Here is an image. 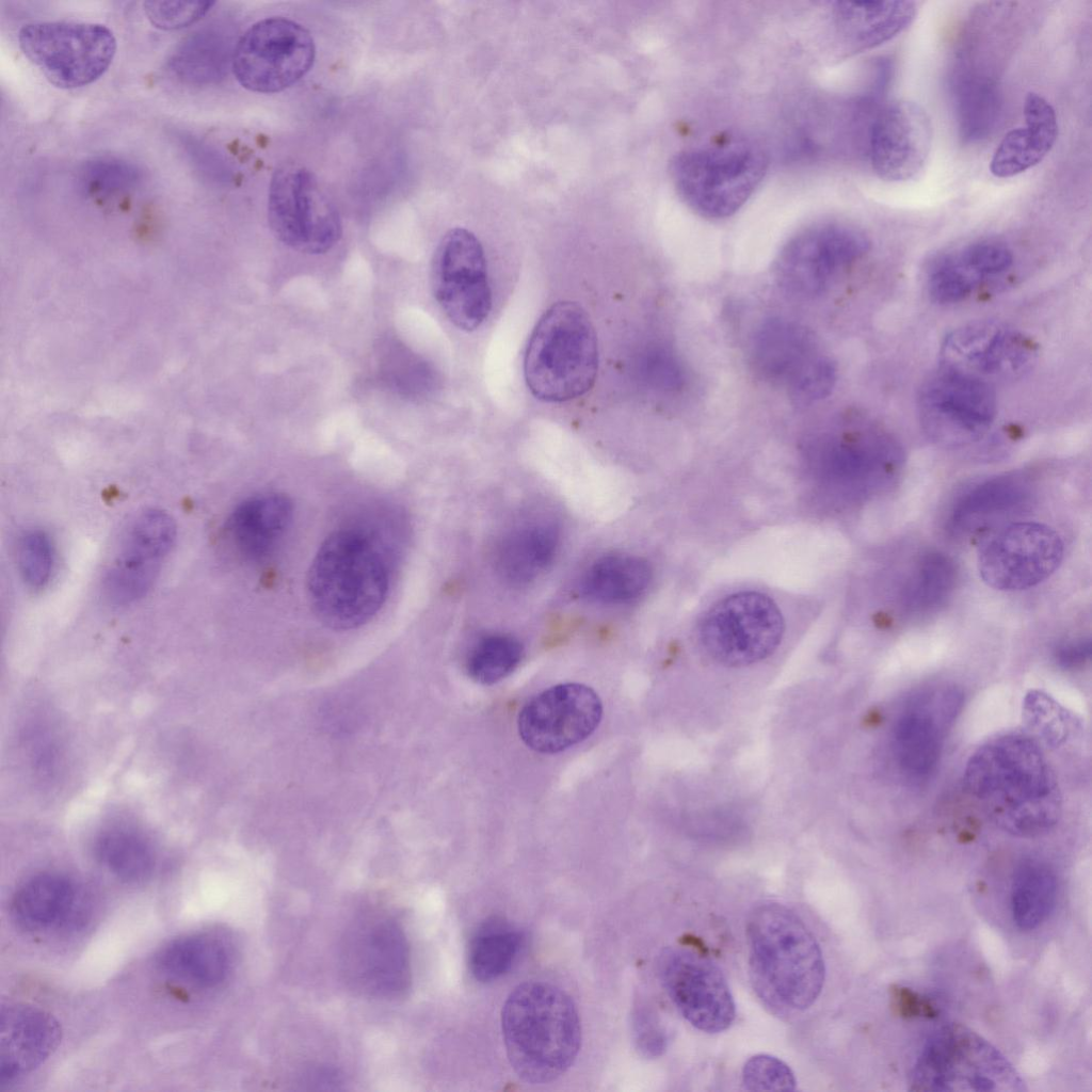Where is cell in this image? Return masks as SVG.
Segmentation results:
<instances>
[{"label":"cell","mask_w":1092,"mask_h":1092,"mask_svg":"<svg viewBox=\"0 0 1092 1092\" xmlns=\"http://www.w3.org/2000/svg\"><path fill=\"white\" fill-rule=\"evenodd\" d=\"M963 781L989 818L1014 836L1045 834L1061 815L1055 774L1028 736L1008 734L984 743L968 759Z\"/></svg>","instance_id":"obj_1"},{"label":"cell","mask_w":1092,"mask_h":1092,"mask_svg":"<svg viewBox=\"0 0 1092 1092\" xmlns=\"http://www.w3.org/2000/svg\"><path fill=\"white\" fill-rule=\"evenodd\" d=\"M749 970L754 991L776 1014L808 1009L819 997L825 966L820 946L787 906L764 902L746 921Z\"/></svg>","instance_id":"obj_2"},{"label":"cell","mask_w":1092,"mask_h":1092,"mask_svg":"<svg viewBox=\"0 0 1092 1092\" xmlns=\"http://www.w3.org/2000/svg\"><path fill=\"white\" fill-rule=\"evenodd\" d=\"M501 1025L509 1061L519 1078L530 1083L560 1077L580 1048V1021L573 1000L546 982L528 981L515 987L504 1002Z\"/></svg>","instance_id":"obj_3"},{"label":"cell","mask_w":1092,"mask_h":1092,"mask_svg":"<svg viewBox=\"0 0 1092 1092\" xmlns=\"http://www.w3.org/2000/svg\"><path fill=\"white\" fill-rule=\"evenodd\" d=\"M389 589L386 560L372 537L358 529L333 532L318 549L307 575V595L317 617L337 630L367 623Z\"/></svg>","instance_id":"obj_4"},{"label":"cell","mask_w":1092,"mask_h":1092,"mask_svg":"<svg viewBox=\"0 0 1092 1092\" xmlns=\"http://www.w3.org/2000/svg\"><path fill=\"white\" fill-rule=\"evenodd\" d=\"M598 370L597 337L587 310L576 302L551 305L536 322L525 353L524 375L531 394L565 402L587 394Z\"/></svg>","instance_id":"obj_5"},{"label":"cell","mask_w":1092,"mask_h":1092,"mask_svg":"<svg viewBox=\"0 0 1092 1092\" xmlns=\"http://www.w3.org/2000/svg\"><path fill=\"white\" fill-rule=\"evenodd\" d=\"M769 160L750 143L692 147L670 162V177L679 198L696 214L722 220L735 214L765 178Z\"/></svg>","instance_id":"obj_6"},{"label":"cell","mask_w":1092,"mask_h":1092,"mask_svg":"<svg viewBox=\"0 0 1092 1092\" xmlns=\"http://www.w3.org/2000/svg\"><path fill=\"white\" fill-rule=\"evenodd\" d=\"M911 1091L1023 1092L1014 1065L987 1040L962 1024L949 1023L925 1042L909 1076Z\"/></svg>","instance_id":"obj_7"},{"label":"cell","mask_w":1092,"mask_h":1092,"mask_svg":"<svg viewBox=\"0 0 1092 1092\" xmlns=\"http://www.w3.org/2000/svg\"><path fill=\"white\" fill-rule=\"evenodd\" d=\"M750 362L757 375L783 387L802 405L829 396L836 382L835 364L815 334L788 319L772 318L757 327L750 343Z\"/></svg>","instance_id":"obj_8"},{"label":"cell","mask_w":1092,"mask_h":1092,"mask_svg":"<svg viewBox=\"0 0 1092 1092\" xmlns=\"http://www.w3.org/2000/svg\"><path fill=\"white\" fill-rule=\"evenodd\" d=\"M268 223L278 241L308 255L327 253L342 235L335 204L315 174L298 163H285L273 173Z\"/></svg>","instance_id":"obj_9"},{"label":"cell","mask_w":1092,"mask_h":1092,"mask_svg":"<svg viewBox=\"0 0 1092 1092\" xmlns=\"http://www.w3.org/2000/svg\"><path fill=\"white\" fill-rule=\"evenodd\" d=\"M23 54L60 89H76L100 78L116 52V39L103 25L41 21L18 33Z\"/></svg>","instance_id":"obj_10"},{"label":"cell","mask_w":1092,"mask_h":1092,"mask_svg":"<svg viewBox=\"0 0 1092 1092\" xmlns=\"http://www.w3.org/2000/svg\"><path fill=\"white\" fill-rule=\"evenodd\" d=\"M315 42L307 29L288 18L257 21L238 39L231 69L246 90L261 94L282 92L312 67Z\"/></svg>","instance_id":"obj_11"},{"label":"cell","mask_w":1092,"mask_h":1092,"mask_svg":"<svg viewBox=\"0 0 1092 1092\" xmlns=\"http://www.w3.org/2000/svg\"><path fill=\"white\" fill-rule=\"evenodd\" d=\"M783 632L782 613L771 598L757 592H740L707 611L700 626V640L714 661L739 668L772 654Z\"/></svg>","instance_id":"obj_12"},{"label":"cell","mask_w":1092,"mask_h":1092,"mask_svg":"<svg viewBox=\"0 0 1092 1092\" xmlns=\"http://www.w3.org/2000/svg\"><path fill=\"white\" fill-rule=\"evenodd\" d=\"M869 248V238L855 226L839 222L816 224L799 231L783 246L775 260L774 275L791 294L815 296Z\"/></svg>","instance_id":"obj_13"},{"label":"cell","mask_w":1092,"mask_h":1092,"mask_svg":"<svg viewBox=\"0 0 1092 1092\" xmlns=\"http://www.w3.org/2000/svg\"><path fill=\"white\" fill-rule=\"evenodd\" d=\"M433 295L460 330L471 332L488 317L492 291L483 247L465 228L447 231L436 246L431 264Z\"/></svg>","instance_id":"obj_14"},{"label":"cell","mask_w":1092,"mask_h":1092,"mask_svg":"<svg viewBox=\"0 0 1092 1092\" xmlns=\"http://www.w3.org/2000/svg\"><path fill=\"white\" fill-rule=\"evenodd\" d=\"M1063 543L1050 527L1034 523H1012L996 531L981 545L978 571L989 587L1019 591L1037 585L1059 567Z\"/></svg>","instance_id":"obj_15"},{"label":"cell","mask_w":1092,"mask_h":1092,"mask_svg":"<svg viewBox=\"0 0 1092 1092\" xmlns=\"http://www.w3.org/2000/svg\"><path fill=\"white\" fill-rule=\"evenodd\" d=\"M341 958L346 979L363 994L389 998L410 986L408 944L391 917L373 915L358 920L344 938Z\"/></svg>","instance_id":"obj_16"},{"label":"cell","mask_w":1092,"mask_h":1092,"mask_svg":"<svg viewBox=\"0 0 1092 1092\" xmlns=\"http://www.w3.org/2000/svg\"><path fill=\"white\" fill-rule=\"evenodd\" d=\"M919 406L929 434L947 445L979 438L997 412L996 395L989 382L947 367L924 383Z\"/></svg>","instance_id":"obj_17"},{"label":"cell","mask_w":1092,"mask_h":1092,"mask_svg":"<svg viewBox=\"0 0 1092 1092\" xmlns=\"http://www.w3.org/2000/svg\"><path fill=\"white\" fill-rule=\"evenodd\" d=\"M658 970L676 1009L693 1027L708 1033L727 1029L736 1008L727 981L706 956L680 946L665 949Z\"/></svg>","instance_id":"obj_18"},{"label":"cell","mask_w":1092,"mask_h":1092,"mask_svg":"<svg viewBox=\"0 0 1092 1092\" xmlns=\"http://www.w3.org/2000/svg\"><path fill=\"white\" fill-rule=\"evenodd\" d=\"M601 716V701L592 688L561 684L531 698L518 714L517 727L531 750L553 754L587 739Z\"/></svg>","instance_id":"obj_19"},{"label":"cell","mask_w":1092,"mask_h":1092,"mask_svg":"<svg viewBox=\"0 0 1092 1092\" xmlns=\"http://www.w3.org/2000/svg\"><path fill=\"white\" fill-rule=\"evenodd\" d=\"M941 354L943 367L986 381L1024 373L1034 362L1037 349L1029 337L1013 327L975 321L949 332Z\"/></svg>","instance_id":"obj_20"},{"label":"cell","mask_w":1092,"mask_h":1092,"mask_svg":"<svg viewBox=\"0 0 1092 1092\" xmlns=\"http://www.w3.org/2000/svg\"><path fill=\"white\" fill-rule=\"evenodd\" d=\"M175 539L176 524L168 513L148 509L136 515L107 572V598L117 606L142 598L156 580Z\"/></svg>","instance_id":"obj_21"},{"label":"cell","mask_w":1092,"mask_h":1092,"mask_svg":"<svg viewBox=\"0 0 1092 1092\" xmlns=\"http://www.w3.org/2000/svg\"><path fill=\"white\" fill-rule=\"evenodd\" d=\"M963 703L954 687H936L916 695L893 728V750L902 773L913 780L935 769L948 729Z\"/></svg>","instance_id":"obj_22"},{"label":"cell","mask_w":1092,"mask_h":1092,"mask_svg":"<svg viewBox=\"0 0 1092 1092\" xmlns=\"http://www.w3.org/2000/svg\"><path fill=\"white\" fill-rule=\"evenodd\" d=\"M931 144L932 124L926 110L914 101H892L881 109L871 125L872 168L887 181L909 180L922 170Z\"/></svg>","instance_id":"obj_23"},{"label":"cell","mask_w":1092,"mask_h":1092,"mask_svg":"<svg viewBox=\"0 0 1092 1092\" xmlns=\"http://www.w3.org/2000/svg\"><path fill=\"white\" fill-rule=\"evenodd\" d=\"M61 1027L48 1012L25 1002L1 1007L0 1085L5 1086L39 1066L57 1049Z\"/></svg>","instance_id":"obj_24"},{"label":"cell","mask_w":1092,"mask_h":1092,"mask_svg":"<svg viewBox=\"0 0 1092 1092\" xmlns=\"http://www.w3.org/2000/svg\"><path fill=\"white\" fill-rule=\"evenodd\" d=\"M831 12L840 48L852 55L896 37L913 22L917 7L912 1H838Z\"/></svg>","instance_id":"obj_25"},{"label":"cell","mask_w":1092,"mask_h":1092,"mask_svg":"<svg viewBox=\"0 0 1092 1092\" xmlns=\"http://www.w3.org/2000/svg\"><path fill=\"white\" fill-rule=\"evenodd\" d=\"M1023 113L1026 126L1010 130L992 156L990 172L997 178L1013 177L1035 166L1057 141V115L1043 96L1028 93Z\"/></svg>","instance_id":"obj_26"},{"label":"cell","mask_w":1092,"mask_h":1092,"mask_svg":"<svg viewBox=\"0 0 1092 1092\" xmlns=\"http://www.w3.org/2000/svg\"><path fill=\"white\" fill-rule=\"evenodd\" d=\"M292 503L284 494L264 493L242 501L230 515L228 533L238 553L248 561L267 558L288 528Z\"/></svg>","instance_id":"obj_27"},{"label":"cell","mask_w":1092,"mask_h":1092,"mask_svg":"<svg viewBox=\"0 0 1092 1092\" xmlns=\"http://www.w3.org/2000/svg\"><path fill=\"white\" fill-rule=\"evenodd\" d=\"M79 902L76 886L69 879L41 873L15 892L11 913L20 928L39 932L73 921Z\"/></svg>","instance_id":"obj_28"},{"label":"cell","mask_w":1092,"mask_h":1092,"mask_svg":"<svg viewBox=\"0 0 1092 1092\" xmlns=\"http://www.w3.org/2000/svg\"><path fill=\"white\" fill-rule=\"evenodd\" d=\"M555 524L536 520L508 532L495 551V566L502 579L512 584L534 580L551 563L559 547Z\"/></svg>","instance_id":"obj_29"},{"label":"cell","mask_w":1092,"mask_h":1092,"mask_svg":"<svg viewBox=\"0 0 1092 1092\" xmlns=\"http://www.w3.org/2000/svg\"><path fill=\"white\" fill-rule=\"evenodd\" d=\"M156 963L168 976L202 987H212L228 976L231 956L220 938L193 934L168 943L158 953Z\"/></svg>","instance_id":"obj_30"},{"label":"cell","mask_w":1092,"mask_h":1092,"mask_svg":"<svg viewBox=\"0 0 1092 1092\" xmlns=\"http://www.w3.org/2000/svg\"><path fill=\"white\" fill-rule=\"evenodd\" d=\"M231 34L221 25H208L186 37L170 58L171 70L191 84L213 83L231 66Z\"/></svg>","instance_id":"obj_31"},{"label":"cell","mask_w":1092,"mask_h":1092,"mask_svg":"<svg viewBox=\"0 0 1092 1092\" xmlns=\"http://www.w3.org/2000/svg\"><path fill=\"white\" fill-rule=\"evenodd\" d=\"M1058 896V881L1051 867L1027 858L1014 870L1011 884V914L1023 931L1040 927L1051 914Z\"/></svg>","instance_id":"obj_32"},{"label":"cell","mask_w":1092,"mask_h":1092,"mask_svg":"<svg viewBox=\"0 0 1092 1092\" xmlns=\"http://www.w3.org/2000/svg\"><path fill=\"white\" fill-rule=\"evenodd\" d=\"M652 578L648 564L629 555H611L597 560L582 581L583 593L591 599L620 605L639 598Z\"/></svg>","instance_id":"obj_33"},{"label":"cell","mask_w":1092,"mask_h":1092,"mask_svg":"<svg viewBox=\"0 0 1092 1092\" xmlns=\"http://www.w3.org/2000/svg\"><path fill=\"white\" fill-rule=\"evenodd\" d=\"M954 89L961 138L966 142L986 138L1000 113V95L995 80L962 75L957 77Z\"/></svg>","instance_id":"obj_34"},{"label":"cell","mask_w":1092,"mask_h":1092,"mask_svg":"<svg viewBox=\"0 0 1092 1092\" xmlns=\"http://www.w3.org/2000/svg\"><path fill=\"white\" fill-rule=\"evenodd\" d=\"M521 945L520 933L501 919L486 921L475 933L468 953L472 976L482 982L492 981L505 974Z\"/></svg>","instance_id":"obj_35"},{"label":"cell","mask_w":1092,"mask_h":1092,"mask_svg":"<svg viewBox=\"0 0 1092 1092\" xmlns=\"http://www.w3.org/2000/svg\"><path fill=\"white\" fill-rule=\"evenodd\" d=\"M98 861L115 877L138 883L148 879L156 858L148 841L135 832L114 829L102 833L96 841Z\"/></svg>","instance_id":"obj_36"},{"label":"cell","mask_w":1092,"mask_h":1092,"mask_svg":"<svg viewBox=\"0 0 1092 1092\" xmlns=\"http://www.w3.org/2000/svg\"><path fill=\"white\" fill-rule=\"evenodd\" d=\"M1024 484L1011 478L992 480L968 494L953 512L954 528L971 532L1003 515L1025 498Z\"/></svg>","instance_id":"obj_37"},{"label":"cell","mask_w":1092,"mask_h":1092,"mask_svg":"<svg viewBox=\"0 0 1092 1092\" xmlns=\"http://www.w3.org/2000/svg\"><path fill=\"white\" fill-rule=\"evenodd\" d=\"M962 250L938 258L928 274V291L933 301L952 304L966 299L984 278L965 258Z\"/></svg>","instance_id":"obj_38"},{"label":"cell","mask_w":1092,"mask_h":1092,"mask_svg":"<svg viewBox=\"0 0 1092 1092\" xmlns=\"http://www.w3.org/2000/svg\"><path fill=\"white\" fill-rule=\"evenodd\" d=\"M957 578L953 562L943 553L922 558L906 591L908 606L916 611L940 605L952 591Z\"/></svg>","instance_id":"obj_39"},{"label":"cell","mask_w":1092,"mask_h":1092,"mask_svg":"<svg viewBox=\"0 0 1092 1092\" xmlns=\"http://www.w3.org/2000/svg\"><path fill=\"white\" fill-rule=\"evenodd\" d=\"M521 656L523 646L515 638L505 635L489 636L471 649L466 669L468 675L477 682L492 685L513 672Z\"/></svg>","instance_id":"obj_40"},{"label":"cell","mask_w":1092,"mask_h":1092,"mask_svg":"<svg viewBox=\"0 0 1092 1092\" xmlns=\"http://www.w3.org/2000/svg\"><path fill=\"white\" fill-rule=\"evenodd\" d=\"M141 179L139 167L114 157H98L83 164L80 171L82 189L92 197L109 198L134 188Z\"/></svg>","instance_id":"obj_41"},{"label":"cell","mask_w":1092,"mask_h":1092,"mask_svg":"<svg viewBox=\"0 0 1092 1092\" xmlns=\"http://www.w3.org/2000/svg\"><path fill=\"white\" fill-rule=\"evenodd\" d=\"M17 562L20 576L31 589H42L54 569L55 552L50 536L41 529L26 531L18 543Z\"/></svg>","instance_id":"obj_42"},{"label":"cell","mask_w":1092,"mask_h":1092,"mask_svg":"<svg viewBox=\"0 0 1092 1092\" xmlns=\"http://www.w3.org/2000/svg\"><path fill=\"white\" fill-rule=\"evenodd\" d=\"M1023 711L1030 728L1048 744L1058 745L1066 739L1067 714L1046 694L1035 691L1027 694Z\"/></svg>","instance_id":"obj_43"},{"label":"cell","mask_w":1092,"mask_h":1092,"mask_svg":"<svg viewBox=\"0 0 1092 1092\" xmlns=\"http://www.w3.org/2000/svg\"><path fill=\"white\" fill-rule=\"evenodd\" d=\"M742 1083L751 1091H792L796 1077L781 1059L770 1055L751 1057L742 1070Z\"/></svg>","instance_id":"obj_44"},{"label":"cell","mask_w":1092,"mask_h":1092,"mask_svg":"<svg viewBox=\"0 0 1092 1092\" xmlns=\"http://www.w3.org/2000/svg\"><path fill=\"white\" fill-rule=\"evenodd\" d=\"M143 5L151 25L162 30H177L202 19L211 10L214 2L147 1Z\"/></svg>","instance_id":"obj_45"},{"label":"cell","mask_w":1092,"mask_h":1092,"mask_svg":"<svg viewBox=\"0 0 1092 1092\" xmlns=\"http://www.w3.org/2000/svg\"><path fill=\"white\" fill-rule=\"evenodd\" d=\"M635 1033L638 1047L645 1056L658 1057L665 1050V1032L649 1010H640L636 1014Z\"/></svg>","instance_id":"obj_46"},{"label":"cell","mask_w":1092,"mask_h":1092,"mask_svg":"<svg viewBox=\"0 0 1092 1092\" xmlns=\"http://www.w3.org/2000/svg\"><path fill=\"white\" fill-rule=\"evenodd\" d=\"M1091 655L1090 640H1076L1060 644L1054 653L1057 664L1063 669L1082 665Z\"/></svg>","instance_id":"obj_47"}]
</instances>
